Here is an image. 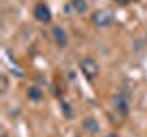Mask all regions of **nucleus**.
<instances>
[{
	"label": "nucleus",
	"instance_id": "f257e3e1",
	"mask_svg": "<svg viewBox=\"0 0 147 137\" xmlns=\"http://www.w3.org/2000/svg\"><path fill=\"white\" fill-rule=\"evenodd\" d=\"M81 71L85 73V77L88 80H92L99 75V66L96 64L94 59H83L81 61Z\"/></svg>",
	"mask_w": 147,
	"mask_h": 137
},
{
	"label": "nucleus",
	"instance_id": "f03ea898",
	"mask_svg": "<svg viewBox=\"0 0 147 137\" xmlns=\"http://www.w3.org/2000/svg\"><path fill=\"white\" fill-rule=\"evenodd\" d=\"M33 17L39 22H42V24H48V22L52 20V11H50V7L46 6L44 2H39L33 7Z\"/></svg>",
	"mask_w": 147,
	"mask_h": 137
},
{
	"label": "nucleus",
	"instance_id": "7ed1b4c3",
	"mask_svg": "<svg viewBox=\"0 0 147 137\" xmlns=\"http://www.w3.org/2000/svg\"><path fill=\"white\" fill-rule=\"evenodd\" d=\"M92 22H94L98 27H109L112 24V15H110L109 11H96L94 15H92Z\"/></svg>",
	"mask_w": 147,
	"mask_h": 137
},
{
	"label": "nucleus",
	"instance_id": "20e7f679",
	"mask_svg": "<svg viewBox=\"0 0 147 137\" xmlns=\"http://www.w3.org/2000/svg\"><path fill=\"white\" fill-rule=\"evenodd\" d=\"M53 39H55V42H57L61 48H64V46L68 44V35H66V31L63 29V27H53Z\"/></svg>",
	"mask_w": 147,
	"mask_h": 137
},
{
	"label": "nucleus",
	"instance_id": "39448f33",
	"mask_svg": "<svg viewBox=\"0 0 147 137\" xmlns=\"http://www.w3.org/2000/svg\"><path fill=\"white\" fill-rule=\"evenodd\" d=\"M42 97H44V93H42V90H40L39 86H31V88L28 90V99L33 100V102H39V100H42Z\"/></svg>",
	"mask_w": 147,
	"mask_h": 137
},
{
	"label": "nucleus",
	"instance_id": "423d86ee",
	"mask_svg": "<svg viewBox=\"0 0 147 137\" xmlns=\"http://www.w3.org/2000/svg\"><path fill=\"white\" fill-rule=\"evenodd\" d=\"M83 126H85L86 130L90 132V134H98V132H99V122L96 121L94 117H88V119H85V121H83Z\"/></svg>",
	"mask_w": 147,
	"mask_h": 137
},
{
	"label": "nucleus",
	"instance_id": "0eeeda50",
	"mask_svg": "<svg viewBox=\"0 0 147 137\" xmlns=\"http://www.w3.org/2000/svg\"><path fill=\"white\" fill-rule=\"evenodd\" d=\"M70 7H72L76 13L83 15V13L86 11V7H88V4H86V0H72V2H70Z\"/></svg>",
	"mask_w": 147,
	"mask_h": 137
},
{
	"label": "nucleus",
	"instance_id": "6e6552de",
	"mask_svg": "<svg viewBox=\"0 0 147 137\" xmlns=\"http://www.w3.org/2000/svg\"><path fill=\"white\" fill-rule=\"evenodd\" d=\"M116 108H121V112H127V104L123 99H116Z\"/></svg>",
	"mask_w": 147,
	"mask_h": 137
},
{
	"label": "nucleus",
	"instance_id": "1a4fd4ad",
	"mask_svg": "<svg viewBox=\"0 0 147 137\" xmlns=\"http://www.w3.org/2000/svg\"><path fill=\"white\" fill-rule=\"evenodd\" d=\"M114 2H118V4H121V6H123V4H127L129 0H114Z\"/></svg>",
	"mask_w": 147,
	"mask_h": 137
},
{
	"label": "nucleus",
	"instance_id": "9d476101",
	"mask_svg": "<svg viewBox=\"0 0 147 137\" xmlns=\"http://www.w3.org/2000/svg\"><path fill=\"white\" fill-rule=\"evenodd\" d=\"M105 137H118V135H112V134H110V135H105Z\"/></svg>",
	"mask_w": 147,
	"mask_h": 137
},
{
	"label": "nucleus",
	"instance_id": "9b49d317",
	"mask_svg": "<svg viewBox=\"0 0 147 137\" xmlns=\"http://www.w3.org/2000/svg\"><path fill=\"white\" fill-rule=\"evenodd\" d=\"M2 137H7V135H2Z\"/></svg>",
	"mask_w": 147,
	"mask_h": 137
}]
</instances>
